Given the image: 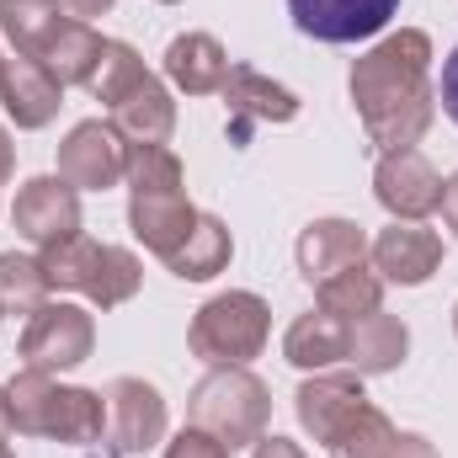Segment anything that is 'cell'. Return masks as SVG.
<instances>
[{"instance_id": "cell-1", "label": "cell", "mask_w": 458, "mask_h": 458, "mask_svg": "<svg viewBox=\"0 0 458 458\" xmlns=\"http://www.w3.org/2000/svg\"><path fill=\"white\" fill-rule=\"evenodd\" d=\"M357 123L378 155L416 149L437 117V86H432V38L421 27L384 32L368 54L352 59L346 75Z\"/></svg>"}, {"instance_id": "cell-2", "label": "cell", "mask_w": 458, "mask_h": 458, "mask_svg": "<svg viewBox=\"0 0 458 458\" xmlns=\"http://www.w3.org/2000/svg\"><path fill=\"white\" fill-rule=\"evenodd\" d=\"M128 229L160 261L192 234L198 208L187 198V171L171 144H128Z\"/></svg>"}, {"instance_id": "cell-3", "label": "cell", "mask_w": 458, "mask_h": 458, "mask_svg": "<svg viewBox=\"0 0 458 458\" xmlns=\"http://www.w3.org/2000/svg\"><path fill=\"white\" fill-rule=\"evenodd\" d=\"M187 416H192V427L214 432L234 454V448H250V443L267 437V427H272V389L250 368H208L192 384V394H187Z\"/></svg>"}, {"instance_id": "cell-4", "label": "cell", "mask_w": 458, "mask_h": 458, "mask_svg": "<svg viewBox=\"0 0 458 458\" xmlns=\"http://www.w3.org/2000/svg\"><path fill=\"white\" fill-rule=\"evenodd\" d=\"M267 336H272V310L261 293H245V288L214 293L187 326L192 357L208 368H245L250 357H261Z\"/></svg>"}, {"instance_id": "cell-5", "label": "cell", "mask_w": 458, "mask_h": 458, "mask_svg": "<svg viewBox=\"0 0 458 458\" xmlns=\"http://www.w3.org/2000/svg\"><path fill=\"white\" fill-rule=\"evenodd\" d=\"M97 346V320L91 310L81 304H59L48 299L43 310L27 315V331H21V362L38 368V373H70L91 357Z\"/></svg>"}, {"instance_id": "cell-6", "label": "cell", "mask_w": 458, "mask_h": 458, "mask_svg": "<svg viewBox=\"0 0 458 458\" xmlns=\"http://www.w3.org/2000/svg\"><path fill=\"white\" fill-rule=\"evenodd\" d=\"M102 394H107V443L113 448H102L91 458H133V454H149L155 443H165L171 416H165V394L149 378L123 373Z\"/></svg>"}, {"instance_id": "cell-7", "label": "cell", "mask_w": 458, "mask_h": 458, "mask_svg": "<svg viewBox=\"0 0 458 458\" xmlns=\"http://www.w3.org/2000/svg\"><path fill=\"white\" fill-rule=\"evenodd\" d=\"M59 176L75 192H107L128 176V139L113 128V117H86L59 144Z\"/></svg>"}, {"instance_id": "cell-8", "label": "cell", "mask_w": 458, "mask_h": 458, "mask_svg": "<svg viewBox=\"0 0 458 458\" xmlns=\"http://www.w3.org/2000/svg\"><path fill=\"white\" fill-rule=\"evenodd\" d=\"M373 198L394 219L421 225V219H432L443 208V176H437V165L421 149H389L373 165Z\"/></svg>"}, {"instance_id": "cell-9", "label": "cell", "mask_w": 458, "mask_h": 458, "mask_svg": "<svg viewBox=\"0 0 458 458\" xmlns=\"http://www.w3.org/2000/svg\"><path fill=\"white\" fill-rule=\"evenodd\" d=\"M11 225H16L21 240H32L38 250L59 245V240L81 234V192L64 176H32L16 192V203H11Z\"/></svg>"}, {"instance_id": "cell-10", "label": "cell", "mask_w": 458, "mask_h": 458, "mask_svg": "<svg viewBox=\"0 0 458 458\" xmlns=\"http://www.w3.org/2000/svg\"><path fill=\"white\" fill-rule=\"evenodd\" d=\"M368 256H373V272L384 283H400V288H421L437 277L443 267V234L427 225H405L394 219L389 229H378L368 240Z\"/></svg>"}, {"instance_id": "cell-11", "label": "cell", "mask_w": 458, "mask_h": 458, "mask_svg": "<svg viewBox=\"0 0 458 458\" xmlns=\"http://www.w3.org/2000/svg\"><path fill=\"white\" fill-rule=\"evenodd\" d=\"M400 0H288V16L315 43H362L389 27Z\"/></svg>"}, {"instance_id": "cell-12", "label": "cell", "mask_w": 458, "mask_h": 458, "mask_svg": "<svg viewBox=\"0 0 458 458\" xmlns=\"http://www.w3.org/2000/svg\"><path fill=\"white\" fill-rule=\"evenodd\" d=\"M225 102H229V139L234 144H245L250 128H283V123L299 117V97L288 86H277L272 75L250 70V64H229Z\"/></svg>"}, {"instance_id": "cell-13", "label": "cell", "mask_w": 458, "mask_h": 458, "mask_svg": "<svg viewBox=\"0 0 458 458\" xmlns=\"http://www.w3.org/2000/svg\"><path fill=\"white\" fill-rule=\"evenodd\" d=\"M0 107H5V117H11L21 133H38V128H48V123L59 117L64 86H59L38 59L11 54V59H0Z\"/></svg>"}, {"instance_id": "cell-14", "label": "cell", "mask_w": 458, "mask_h": 458, "mask_svg": "<svg viewBox=\"0 0 458 458\" xmlns=\"http://www.w3.org/2000/svg\"><path fill=\"white\" fill-rule=\"evenodd\" d=\"M293 261H299L304 283L320 288L326 277H336L346 267H362L368 261V234H362V225H352V219H315V225L299 234Z\"/></svg>"}, {"instance_id": "cell-15", "label": "cell", "mask_w": 458, "mask_h": 458, "mask_svg": "<svg viewBox=\"0 0 458 458\" xmlns=\"http://www.w3.org/2000/svg\"><path fill=\"white\" fill-rule=\"evenodd\" d=\"M362 400H368L362 373H352V368H346V373H331V368H326V373H310V378L299 384L293 411H299V427H304L315 443H326Z\"/></svg>"}, {"instance_id": "cell-16", "label": "cell", "mask_w": 458, "mask_h": 458, "mask_svg": "<svg viewBox=\"0 0 458 458\" xmlns=\"http://www.w3.org/2000/svg\"><path fill=\"white\" fill-rule=\"evenodd\" d=\"M165 81L187 97H214L229 81V54L214 32H182L165 43Z\"/></svg>"}, {"instance_id": "cell-17", "label": "cell", "mask_w": 458, "mask_h": 458, "mask_svg": "<svg viewBox=\"0 0 458 458\" xmlns=\"http://www.w3.org/2000/svg\"><path fill=\"white\" fill-rule=\"evenodd\" d=\"M411 352V326L400 315H362V320H346V368L373 378V373H394Z\"/></svg>"}, {"instance_id": "cell-18", "label": "cell", "mask_w": 458, "mask_h": 458, "mask_svg": "<svg viewBox=\"0 0 458 458\" xmlns=\"http://www.w3.org/2000/svg\"><path fill=\"white\" fill-rule=\"evenodd\" d=\"M107 113H113V128L128 144H171V133H176V97L160 75H144Z\"/></svg>"}, {"instance_id": "cell-19", "label": "cell", "mask_w": 458, "mask_h": 458, "mask_svg": "<svg viewBox=\"0 0 458 458\" xmlns=\"http://www.w3.org/2000/svg\"><path fill=\"white\" fill-rule=\"evenodd\" d=\"M283 357H288L299 373H326V368L346 362V320L326 315V310L299 315V320L283 331Z\"/></svg>"}, {"instance_id": "cell-20", "label": "cell", "mask_w": 458, "mask_h": 458, "mask_svg": "<svg viewBox=\"0 0 458 458\" xmlns=\"http://www.w3.org/2000/svg\"><path fill=\"white\" fill-rule=\"evenodd\" d=\"M102 432H107V394L81 389V384H59L43 437L70 443V448H91V443H102Z\"/></svg>"}, {"instance_id": "cell-21", "label": "cell", "mask_w": 458, "mask_h": 458, "mask_svg": "<svg viewBox=\"0 0 458 458\" xmlns=\"http://www.w3.org/2000/svg\"><path fill=\"white\" fill-rule=\"evenodd\" d=\"M229 256H234L229 225L219 214H198L192 234L165 256V267H171V277H182V283H208V277H219L229 267Z\"/></svg>"}, {"instance_id": "cell-22", "label": "cell", "mask_w": 458, "mask_h": 458, "mask_svg": "<svg viewBox=\"0 0 458 458\" xmlns=\"http://www.w3.org/2000/svg\"><path fill=\"white\" fill-rule=\"evenodd\" d=\"M64 21H70V11L59 0H0V32L27 59H43L48 43L64 32Z\"/></svg>"}, {"instance_id": "cell-23", "label": "cell", "mask_w": 458, "mask_h": 458, "mask_svg": "<svg viewBox=\"0 0 458 458\" xmlns=\"http://www.w3.org/2000/svg\"><path fill=\"white\" fill-rule=\"evenodd\" d=\"M54 389L59 378L54 373H38V368H21L0 384V405H5V427L21 432V437H43L48 432V411H54Z\"/></svg>"}, {"instance_id": "cell-24", "label": "cell", "mask_w": 458, "mask_h": 458, "mask_svg": "<svg viewBox=\"0 0 458 458\" xmlns=\"http://www.w3.org/2000/svg\"><path fill=\"white\" fill-rule=\"evenodd\" d=\"M102 43H107V38H102L91 21L70 16V21H64V32L48 43V54H43L38 64H43V70H48L59 86H86V81H91V70H97V54H102Z\"/></svg>"}, {"instance_id": "cell-25", "label": "cell", "mask_w": 458, "mask_h": 458, "mask_svg": "<svg viewBox=\"0 0 458 458\" xmlns=\"http://www.w3.org/2000/svg\"><path fill=\"white\" fill-rule=\"evenodd\" d=\"M394 437H400V432H394V421H389L373 400H362L342 427L326 437V454H331V458H389Z\"/></svg>"}, {"instance_id": "cell-26", "label": "cell", "mask_w": 458, "mask_h": 458, "mask_svg": "<svg viewBox=\"0 0 458 458\" xmlns=\"http://www.w3.org/2000/svg\"><path fill=\"white\" fill-rule=\"evenodd\" d=\"M315 299H320V310L336 315V320H362V315L384 310V277L362 261V267H346L336 277H326V283L315 288Z\"/></svg>"}, {"instance_id": "cell-27", "label": "cell", "mask_w": 458, "mask_h": 458, "mask_svg": "<svg viewBox=\"0 0 458 458\" xmlns=\"http://www.w3.org/2000/svg\"><path fill=\"white\" fill-rule=\"evenodd\" d=\"M54 293L43 256H21V250H0V310L5 315H32L43 310Z\"/></svg>"}, {"instance_id": "cell-28", "label": "cell", "mask_w": 458, "mask_h": 458, "mask_svg": "<svg viewBox=\"0 0 458 458\" xmlns=\"http://www.w3.org/2000/svg\"><path fill=\"white\" fill-rule=\"evenodd\" d=\"M139 283H144L139 256L123 250V245H102V250H97V267H91V277H86V299H91L97 310H117V304H128V299L139 293Z\"/></svg>"}, {"instance_id": "cell-29", "label": "cell", "mask_w": 458, "mask_h": 458, "mask_svg": "<svg viewBox=\"0 0 458 458\" xmlns=\"http://www.w3.org/2000/svg\"><path fill=\"white\" fill-rule=\"evenodd\" d=\"M144 75H149V70H144L139 48H133V43H123V38H107V43H102V54H97V70H91V81H86V91H91L102 107H113V102H123Z\"/></svg>"}, {"instance_id": "cell-30", "label": "cell", "mask_w": 458, "mask_h": 458, "mask_svg": "<svg viewBox=\"0 0 458 458\" xmlns=\"http://www.w3.org/2000/svg\"><path fill=\"white\" fill-rule=\"evenodd\" d=\"M97 250H102V240H91L86 229L70 234V240H59V245H43L48 283H54V288H70V293H86V277H91V267H97Z\"/></svg>"}, {"instance_id": "cell-31", "label": "cell", "mask_w": 458, "mask_h": 458, "mask_svg": "<svg viewBox=\"0 0 458 458\" xmlns=\"http://www.w3.org/2000/svg\"><path fill=\"white\" fill-rule=\"evenodd\" d=\"M165 458H229V448L214 432H203V427H182V432L165 443Z\"/></svg>"}, {"instance_id": "cell-32", "label": "cell", "mask_w": 458, "mask_h": 458, "mask_svg": "<svg viewBox=\"0 0 458 458\" xmlns=\"http://www.w3.org/2000/svg\"><path fill=\"white\" fill-rule=\"evenodd\" d=\"M437 102H443V113L458 123V48L443 59V86H437Z\"/></svg>"}, {"instance_id": "cell-33", "label": "cell", "mask_w": 458, "mask_h": 458, "mask_svg": "<svg viewBox=\"0 0 458 458\" xmlns=\"http://www.w3.org/2000/svg\"><path fill=\"white\" fill-rule=\"evenodd\" d=\"M250 458H310L293 437H277V432H267L261 443H250Z\"/></svg>"}, {"instance_id": "cell-34", "label": "cell", "mask_w": 458, "mask_h": 458, "mask_svg": "<svg viewBox=\"0 0 458 458\" xmlns=\"http://www.w3.org/2000/svg\"><path fill=\"white\" fill-rule=\"evenodd\" d=\"M389 458H437V448H432L421 432H400L394 448H389Z\"/></svg>"}, {"instance_id": "cell-35", "label": "cell", "mask_w": 458, "mask_h": 458, "mask_svg": "<svg viewBox=\"0 0 458 458\" xmlns=\"http://www.w3.org/2000/svg\"><path fill=\"white\" fill-rule=\"evenodd\" d=\"M59 5H64L70 16H81V21H91V16H107V11H113L117 0H59Z\"/></svg>"}, {"instance_id": "cell-36", "label": "cell", "mask_w": 458, "mask_h": 458, "mask_svg": "<svg viewBox=\"0 0 458 458\" xmlns=\"http://www.w3.org/2000/svg\"><path fill=\"white\" fill-rule=\"evenodd\" d=\"M437 214H443V225L458 234V176L454 182H443V208H437Z\"/></svg>"}, {"instance_id": "cell-37", "label": "cell", "mask_w": 458, "mask_h": 458, "mask_svg": "<svg viewBox=\"0 0 458 458\" xmlns=\"http://www.w3.org/2000/svg\"><path fill=\"white\" fill-rule=\"evenodd\" d=\"M11 171H16V144H11V133H5V123H0V187L11 182Z\"/></svg>"}, {"instance_id": "cell-38", "label": "cell", "mask_w": 458, "mask_h": 458, "mask_svg": "<svg viewBox=\"0 0 458 458\" xmlns=\"http://www.w3.org/2000/svg\"><path fill=\"white\" fill-rule=\"evenodd\" d=\"M5 432H11V427H5V405H0V437H5Z\"/></svg>"}, {"instance_id": "cell-39", "label": "cell", "mask_w": 458, "mask_h": 458, "mask_svg": "<svg viewBox=\"0 0 458 458\" xmlns=\"http://www.w3.org/2000/svg\"><path fill=\"white\" fill-rule=\"evenodd\" d=\"M0 458H16V454H11V448H5V437H0Z\"/></svg>"}, {"instance_id": "cell-40", "label": "cell", "mask_w": 458, "mask_h": 458, "mask_svg": "<svg viewBox=\"0 0 458 458\" xmlns=\"http://www.w3.org/2000/svg\"><path fill=\"white\" fill-rule=\"evenodd\" d=\"M454 336H458V304H454Z\"/></svg>"}, {"instance_id": "cell-41", "label": "cell", "mask_w": 458, "mask_h": 458, "mask_svg": "<svg viewBox=\"0 0 458 458\" xmlns=\"http://www.w3.org/2000/svg\"><path fill=\"white\" fill-rule=\"evenodd\" d=\"M160 5H176V0H160Z\"/></svg>"}, {"instance_id": "cell-42", "label": "cell", "mask_w": 458, "mask_h": 458, "mask_svg": "<svg viewBox=\"0 0 458 458\" xmlns=\"http://www.w3.org/2000/svg\"><path fill=\"white\" fill-rule=\"evenodd\" d=\"M0 315H5V310H0Z\"/></svg>"}]
</instances>
